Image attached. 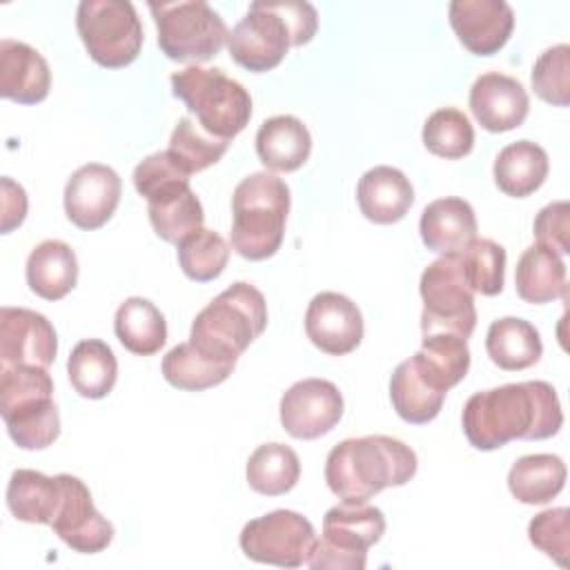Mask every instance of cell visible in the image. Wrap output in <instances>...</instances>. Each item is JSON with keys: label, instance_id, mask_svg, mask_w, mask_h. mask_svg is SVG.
<instances>
[{"label": "cell", "instance_id": "6da1fadb", "mask_svg": "<svg viewBox=\"0 0 570 570\" xmlns=\"http://www.w3.org/2000/svg\"><path fill=\"white\" fill-rule=\"evenodd\" d=\"M461 425L472 448L490 452L514 439L554 436L563 425V412L550 383L523 381L472 394L463 405Z\"/></svg>", "mask_w": 570, "mask_h": 570}, {"label": "cell", "instance_id": "7a4b0ae2", "mask_svg": "<svg viewBox=\"0 0 570 570\" xmlns=\"http://www.w3.org/2000/svg\"><path fill=\"white\" fill-rule=\"evenodd\" d=\"M416 452L385 434L336 443L325 461V483L343 503H367L385 488L405 485L416 474Z\"/></svg>", "mask_w": 570, "mask_h": 570}, {"label": "cell", "instance_id": "3957f363", "mask_svg": "<svg viewBox=\"0 0 570 570\" xmlns=\"http://www.w3.org/2000/svg\"><path fill=\"white\" fill-rule=\"evenodd\" d=\"M318 29L309 2L256 0L227 38L229 56L247 71L263 73L281 65L289 47L307 45Z\"/></svg>", "mask_w": 570, "mask_h": 570}, {"label": "cell", "instance_id": "277c9868", "mask_svg": "<svg viewBox=\"0 0 570 570\" xmlns=\"http://www.w3.org/2000/svg\"><path fill=\"white\" fill-rule=\"evenodd\" d=\"M289 187L283 178L256 171L243 178L232 196V249L247 261L274 256L285 236Z\"/></svg>", "mask_w": 570, "mask_h": 570}, {"label": "cell", "instance_id": "5b68a950", "mask_svg": "<svg viewBox=\"0 0 570 570\" xmlns=\"http://www.w3.org/2000/svg\"><path fill=\"white\" fill-rule=\"evenodd\" d=\"M265 327L267 303L263 292L238 281L196 314L189 343L212 358L236 363Z\"/></svg>", "mask_w": 570, "mask_h": 570}, {"label": "cell", "instance_id": "8992f818", "mask_svg": "<svg viewBox=\"0 0 570 570\" xmlns=\"http://www.w3.org/2000/svg\"><path fill=\"white\" fill-rule=\"evenodd\" d=\"M0 414L11 441L22 450H45L60 434L53 381L47 367L0 370Z\"/></svg>", "mask_w": 570, "mask_h": 570}, {"label": "cell", "instance_id": "52a82bcc", "mask_svg": "<svg viewBox=\"0 0 570 570\" xmlns=\"http://www.w3.org/2000/svg\"><path fill=\"white\" fill-rule=\"evenodd\" d=\"M174 98L196 116L203 131L214 138L232 140L252 118V96L218 67L189 65L169 76Z\"/></svg>", "mask_w": 570, "mask_h": 570}, {"label": "cell", "instance_id": "ba28073f", "mask_svg": "<svg viewBox=\"0 0 570 570\" xmlns=\"http://www.w3.org/2000/svg\"><path fill=\"white\" fill-rule=\"evenodd\" d=\"M149 11L158 29V47L174 62H207L229 38L225 20L203 0L149 2Z\"/></svg>", "mask_w": 570, "mask_h": 570}, {"label": "cell", "instance_id": "9c48e42d", "mask_svg": "<svg viewBox=\"0 0 570 570\" xmlns=\"http://www.w3.org/2000/svg\"><path fill=\"white\" fill-rule=\"evenodd\" d=\"M385 517L367 503H341L325 512L323 537L314 541L307 566L314 570H363L367 550L381 541Z\"/></svg>", "mask_w": 570, "mask_h": 570}, {"label": "cell", "instance_id": "30bf717a", "mask_svg": "<svg viewBox=\"0 0 570 570\" xmlns=\"http://www.w3.org/2000/svg\"><path fill=\"white\" fill-rule=\"evenodd\" d=\"M76 29L89 58L105 69L131 65L142 49V24L129 0H82Z\"/></svg>", "mask_w": 570, "mask_h": 570}, {"label": "cell", "instance_id": "8fae6325", "mask_svg": "<svg viewBox=\"0 0 570 570\" xmlns=\"http://www.w3.org/2000/svg\"><path fill=\"white\" fill-rule=\"evenodd\" d=\"M423 298L421 334L452 332L470 338L476 327L474 292L468 287L456 254L439 256L430 263L419 281Z\"/></svg>", "mask_w": 570, "mask_h": 570}, {"label": "cell", "instance_id": "7c38bea8", "mask_svg": "<svg viewBox=\"0 0 570 570\" xmlns=\"http://www.w3.org/2000/svg\"><path fill=\"white\" fill-rule=\"evenodd\" d=\"M314 541V525L294 510H274L252 519L238 537L247 559L281 568H301L307 563Z\"/></svg>", "mask_w": 570, "mask_h": 570}, {"label": "cell", "instance_id": "4fadbf2b", "mask_svg": "<svg viewBox=\"0 0 570 570\" xmlns=\"http://www.w3.org/2000/svg\"><path fill=\"white\" fill-rule=\"evenodd\" d=\"M281 425L301 441H312L334 430L343 416V394L332 381H296L281 399Z\"/></svg>", "mask_w": 570, "mask_h": 570}, {"label": "cell", "instance_id": "5bb4252c", "mask_svg": "<svg viewBox=\"0 0 570 570\" xmlns=\"http://www.w3.org/2000/svg\"><path fill=\"white\" fill-rule=\"evenodd\" d=\"M62 485L60 505L51 521V530L76 552H102L114 539V525L94 505L89 488L71 474H58Z\"/></svg>", "mask_w": 570, "mask_h": 570}, {"label": "cell", "instance_id": "9a60e30c", "mask_svg": "<svg viewBox=\"0 0 570 570\" xmlns=\"http://www.w3.org/2000/svg\"><path fill=\"white\" fill-rule=\"evenodd\" d=\"M56 354L58 336L45 314L27 307H0V370L16 365L49 370Z\"/></svg>", "mask_w": 570, "mask_h": 570}, {"label": "cell", "instance_id": "2e32d148", "mask_svg": "<svg viewBox=\"0 0 570 570\" xmlns=\"http://www.w3.org/2000/svg\"><path fill=\"white\" fill-rule=\"evenodd\" d=\"M120 176L109 165H82L65 185V214L78 229H98L114 216L120 203Z\"/></svg>", "mask_w": 570, "mask_h": 570}, {"label": "cell", "instance_id": "e0dca14e", "mask_svg": "<svg viewBox=\"0 0 570 570\" xmlns=\"http://www.w3.org/2000/svg\"><path fill=\"white\" fill-rule=\"evenodd\" d=\"M363 316L356 303L338 292L316 294L305 312V334L330 356H345L363 341Z\"/></svg>", "mask_w": 570, "mask_h": 570}, {"label": "cell", "instance_id": "ac0fdd59", "mask_svg": "<svg viewBox=\"0 0 570 570\" xmlns=\"http://www.w3.org/2000/svg\"><path fill=\"white\" fill-rule=\"evenodd\" d=\"M450 27L474 56H494L512 36L514 11L505 0H452Z\"/></svg>", "mask_w": 570, "mask_h": 570}, {"label": "cell", "instance_id": "d6986e66", "mask_svg": "<svg viewBox=\"0 0 570 570\" xmlns=\"http://www.w3.org/2000/svg\"><path fill=\"white\" fill-rule=\"evenodd\" d=\"M470 111L483 129L501 134L523 125L530 111V98L517 78L488 71L470 87Z\"/></svg>", "mask_w": 570, "mask_h": 570}, {"label": "cell", "instance_id": "ffe728a7", "mask_svg": "<svg viewBox=\"0 0 570 570\" xmlns=\"http://www.w3.org/2000/svg\"><path fill=\"white\" fill-rule=\"evenodd\" d=\"M51 71L40 51L27 42L0 40V96L18 105H36L49 96Z\"/></svg>", "mask_w": 570, "mask_h": 570}, {"label": "cell", "instance_id": "44dd1931", "mask_svg": "<svg viewBox=\"0 0 570 570\" xmlns=\"http://www.w3.org/2000/svg\"><path fill=\"white\" fill-rule=\"evenodd\" d=\"M448 390H443L412 354L396 365L390 379V401L394 412L414 425L430 423L439 416Z\"/></svg>", "mask_w": 570, "mask_h": 570}, {"label": "cell", "instance_id": "7402d4cb", "mask_svg": "<svg viewBox=\"0 0 570 570\" xmlns=\"http://www.w3.org/2000/svg\"><path fill=\"white\" fill-rule=\"evenodd\" d=\"M356 203L361 214L376 225L399 223L414 203L410 178L390 165L367 169L356 185Z\"/></svg>", "mask_w": 570, "mask_h": 570}, {"label": "cell", "instance_id": "603a6c76", "mask_svg": "<svg viewBox=\"0 0 570 570\" xmlns=\"http://www.w3.org/2000/svg\"><path fill=\"white\" fill-rule=\"evenodd\" d=\"M419 232L423 245L434 254H456L476 238V216L468 200L445 196L421 212Z\"/></svg>", "mask_w": 570, "mask_h": 570}, {"label": "cell", "instance_id": "cb8c5ba5", "mask_svg": "<svg viewBox=\"0 0 570 570\" xmlns=\"http://www.w3.org/2000/svg\"><path fill=\"white\" fill-rule=\"evenodd\" d=\"M256 154L272 171H296L312 154L309 129L296 116H272L256 131Z\"/></svg>", "mask_w": 570, "mask_h": 570}, {"label": "cell", "instance_id": "d4e9b609", "mask_svg": "<svg viewBox=\"0 0 570 570\" xmlns=\"http://www.w3.org/2000/svg\"><path fill=\"white\" fill-rule=\"evenodd\" d=\"M24 276L36 296L45 301H60L78 283L76 252L62 240H42L29 254Z\"/></svg>", "mask_w": 570, "mask_h": 570}, {"label": "cell", "instance_id": "484cf974", "mask_svg": "<svg viewBox=\"0 0 570 570\" xmlns=\"http://www.w3.org/2000/svg\"><path fill=\"white\" fill-rule=\"evenodd\" d=\"M548 154L532 140H517L503 147L494 160L492 174L497 187L512 198L534 194L548 178Z\"/></svg>", "mask_w": 570, "mask_h": 570}, {"label": "cell", "instance_id": "4316f807", "mask_svg": "<svg viewBox=\"0 0 570 570\" xmlns=\"http://www.w3.org/2000/svg\"><path fill=\"white\" fill-rule=\"evenodd\" d=\"M514 287L519 298L532 305H543L566 296L563 258L539 243L530 245L517 261Z\"/></svg>", "mask_w": 570, "mask_h": 570}, {"label": "cell", "instance_id": "83f0119b", "mask_svg": "<svg viewBox=\"0 0 570 570\" xmlns=\"http://www.w3.org/2000/svg\"><path fill=\"white\" fill-rule=\"evenodd\" d=\"M62 485L58 474L47 476L38 470H16L7 485V508L24 523L51 525L60 505Z\"/></svg>", "mask_w": 570, "mask_h": 570}, {"label": "cell", "instance_id": "f1b7e54d", "mask_svg": "<svg viewBox=\"0 0 570 570\" xmlns=\"http://www.w3.org/2000/svg\"><path fill=\"white\" fill-rule=\"evenodd\" d=\"M485 352L497 367L517 372L534 365L541 358L543 345L532 323L517 316H503L490 323Z\"/></svg>", "mask_w": 570, "mask_h": 570}, {"label": "cell", "instance_id": "f546056e", "mask_svg": "<svg viewBox=\"0 0 570 570\" xmlns=\"http://www.w3.org/2000/svg\"><path fill=\"white\" fill-rule=\"evenodd\" d=\"M114 332L122 347L138 356L160 352L167 341V323L163 312L142 296H131L120 303L114 316Z\"/></svg>", "mask_w": 570, "mask_h": 570}, {"label": "cell", "instance_id": "4dcf8cb0", "mask_svg": "<svg viewBox=\"0 0 570 570\" xmlns=\"http://www.w3.org/2000/svg\"><path fill=\"white\" fill-rule=\"evenodd\" d=\"M566 463L557 454H525L508 472L512 497L525 505L552 501L566 485Z\"/></svg>", "mask_w": 570, "mask_h": 570}, {"label": "cell", "instance_id": "1f68e13d", "mask_svg": "<svg viewBox=\"0 0 570 570\" xmlns=\"http://www.w3.org/2000/svg\"><path fill=\"white\" fill-rule=\"evenodd\" d=\"M71 387L85 399H105L118 379V361L111 347L100 338L76 343L67 361Z\"/></svg>", "mask_w": 570, "mask_h": 570}, {"label": "cell", "instance_id": "d6a6232c", "mask_svg": "<svg viewBox=\"0 0 570 570\" xmlns=\"http://www.w3.org/2000/svg\"><path fill=\"white\" fill-rule=\"evenodd\" d=\"M236 363L218 361L200 350H196L189 341L178 343L163 356V376L169 385L185 392H200L214 385H220L232 372Z\"/></svg>", "mask_w": 570, "mask_h": 570}, {"label": "cell", "instance_id": "836d02e7", "mask_svg": "<svg viewBox=\"0 0 570 570\" xmlns=\"http://www.w3.org/2000/svg\"><path fill=\"white\" fill-rule=\"evenodd\" d=\"M247 483L254 492L265 497H278L289 492L301 476L298 454L285 443H263L258 445L245 468Z\"/></svg>", "mask_w": 570, "mask_h": 570}, {"label": "cell", "instance_id": "e575fe53", "mask_svg": "<svg viewBox=\"0 0 570 570\" xmlns=\"http://www.w3.org/2000/svg\"><path fill=\"white\" fill-rule=\"evenodd\" d=\"M428 374L443 387L450 390L465 379L470 370L468 338L452 332L423 334L421 350L416 352Z\"/></svg>", "mask_w": 570, "mask_h": 570}, {"label": "cell", "instance_id": "d590c367", "mask_svg": "<svg viewBox=\"0 0 570 570\" xmlns=\"http://www.w3.org/2000/svg\"><path fill=\"white\" fill-rule=\"evenodd\" d=\"M459 267L474 294L497 296L505 278V249L490 238H474L456 252Z\"/></svg>", "mask_w": 570, "mask_h": 570}, {"label": "cell", "instance_id": "8d00e7d4", "mask_svg": "<svg viewBox=\"0 0 570 570\" xmlns=\"http://www.w3.org/2000/svg\"><path fill=\"white\" fill-rule=\"evenodd\" d=\"M423 145L430 154L456 160L472 151L474 129L470 118L454 107H441L432 111L423 125Z\"/></svg>", "mask_w": 570, "mask_h": 570}, {"label": "cell", "instance_id": "74e56055", "mask_svg": "<svg viewBox=\"0 0 570 570\" xmlns=\"http://www.w3.org/2000/svg\"><path fill=\"white\" fill-rule=\"evenodd\" d=\"M229 147V140L209 136L189 116H183L169 136V156L191 176L216 165Z\"/></svg>", "mask_w": 570, "mask_h": 570}, {"label": "cell", "instance_id": "f35d334b", "mask_svg": "<svg viewBox=\"0 0 570 570\" xmlns=\"http://www.w3.org/2000/svg\"><path fill=\"white\" fill-rule=\"evenodd\" d=\"M176 254L178 265L187 278L196 283H209L225 272L229 261V245L218 232L200 227L178 243Z\"/></svg>", "mask_w": 570, "mask_h": 570}, {"label": "cell", "instance_id": "ab89813d", "mask_svg": "<svg viewBox=\"0 0 570 570\" xmlns=\"http://www.w3.org/2000/svg\"><path fill=\"white\" fill-rule=\"evenodd\" d=\"M134 187L147 200V205L165 203L180 196L189 187V174L169 156V151H156L142 158L134 167Z\"/></svg>", "mask_w": 570, "mask_h": 570}, {"label": "cell", "instance_id": "60d3db41", "mask_svg": "<svg viewBox=\"0 0 570 570\" xmlns=\"http://www.w3.org/2000/svg\"><path fill=\"white\" fill-rule=\"evenodd\" d=\"M147 214H149V223H151L156 236L163 238L165 243H174V245L185 240L189 234L198 232L205 220L203 205L191 189H187L180 196L169 198L165 203L147 205Z\"/></svg>", "mask_w": 570, "mask_h": 570}, {"label": "cell", "instance_id": "b9f144b4", "mask_svg": "<svg viewBox=\"0 0 570 570\" xmlns=\"http://www.w3.org/2000/svg\"><path fill=\"white\" fill-rule=\"evenodd\" d=\"M534 94L554 107L570 105V47L554 45L546 49L532 67Z\"/></svg>", "mask_w": 570, "mask_h": 570}, {"label": "cell", "instance_id": "7bdbcfd3", "mask_svg": "<svg viewBox=\"0 0 570 570\" xmlns=\"http://www.w3.org/2000/svg\"><path fill=\"white\" fill-rule=\"evenodd\" d=\"M528 539L537 550L566 568L570 554V510L550 508L534 514L528 523Z\"/></svg>", "mask_w": 570, "mask_h": 570}, {"label": "cell", "instance_id": "ee69618b", "mask_svg": "<svg viewBox=\"0 0 570 570\" xmlns=\"http://www.w3.org/2000/svg\"><path fill=\"white\" fill-rule=\"evenodd\" d=\"M534 238L539 245L557 252L559 256L570 254V205L568 200H554L546 205L534 218Z\"/></svg>", "mask_w": 570, "mask_h": 570}, {"label": "cell", "instance_id": "f6af8a7d", "mask_svg": "<svg viewBox=\"0 0 570 570\" xmlns=\"http://www.w3.org/2000/svg\"><path fill=\"white\" fill-rule=\"evenodd\" d=\"M2 234H9L11 229L20 227L27 216V194L24 189L13 183L9 176H2Z\"/></svg>", "mask_w": 570, "mask_h": 570}]
</instances>
